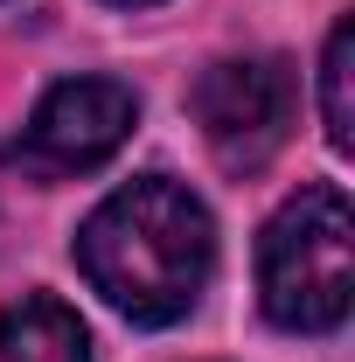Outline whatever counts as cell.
Wrapping results in <instances>:
<instances>
[{
  "instance_id": "277c9868",
  "label": "cell",
  "mask_w": 355,
  "mask_h": 362,
  "mask_svg": "<svg viewBox=\"0 0 355 362\" xmlns=\"http://www.w3.org/2000/svg\"><path fill=\"white\" fill-rule=\"evenodd\" d=\"M139 126V98L119 77H70L56 84L28 112L21 126V168L42 181H63V175H91L105 168Z\"/></svg>"
},
{
  "instance_id": "3957f363",
  "label": "cell",
  "mask_w": 355,
  "mask_h": 362,
  "mask_svg": "<svg viewBox=\"0 0 355 362\" xmlns=\"http://www.w3.org/2000/svg\"><path fill=\"white\" fill-rule=\"evenodd\" d=\"M293 70L279 56H223L202 70L195 84V119H202V139L230 175H258L272 153L293 133Z\"/></svg>"
},
{
  "instance_id": "52a82bcc",
  "label": "cell",
  "mask_w": 355,
  "mask_h": 362,
  "mask_svg": "<svg viewBox=\"0 0 355 362\" xmlns=\"http://www.w3.org/2000/svg\"><path fill=\"white\" fill-rule=\"evenodd\" d=\"M119 7H146V0H119Z\"/></svg>"
},
{
  "instance_id": "7a4b0ae2",
  "label": "cell",
  "mask_w": 355,
  "mask_h": 362,
  "mask_svg": "<svg viewBox=\"0 0 355 362\" xmlns=\"http://www.w3.org/2000/svg\"><path fill=\"white\" fill-rule=\"evenodd\" d=\"M265 314L293 334H327L355 307V209L334 181L300 188L258 244Z\"/></svg>"
},
{
  "instance_id": "5b68a950",
  "label": "cell",
  "mask_w": 355,
  "mask_h": 362,
  "mask_svg": "<svg viewBox=\"0 0 355 362\" xmlns=\"http://www.w3.org/2000/svg\"><path fill=\"white\" fill-rule=\"evenodd\" d=\"M0 362H91V334L77 307H63L49 293L0 307Z\"/></svg>"
},
{
  "instance_id": "6da1fadb",
  "label": "cell",
  "mask_w": 355,
  "mask_h": 362,
  "mask_svg": "<svg viewBox=\"0 0 355 362\" xmlns=\"http://www.w3.org/2000/svg\"><path fill=\"white\" fill-rule=\"evenodd\" d=\"M77 265L91 293H105V307H119L139 327H168L202 300L216 272V223L188 181L139 175L84 216Z\"/></svg>"
},
{
  "instance_id": "8992f818",
  "label": "cell",
  "mask_w": 355,
  "mask_h": 362,
  "mask_svg": "<svg viewBox=\"0 0 355 362\" xmlns=\"http://www.w3.org/2000/svg\"><path fill=\"white\" fill-rule=\"evenodd\" d=\"M355 28L334 21L327 35V56H320V119H327V146H355Z\"/></svg>"
}]
</instances>
